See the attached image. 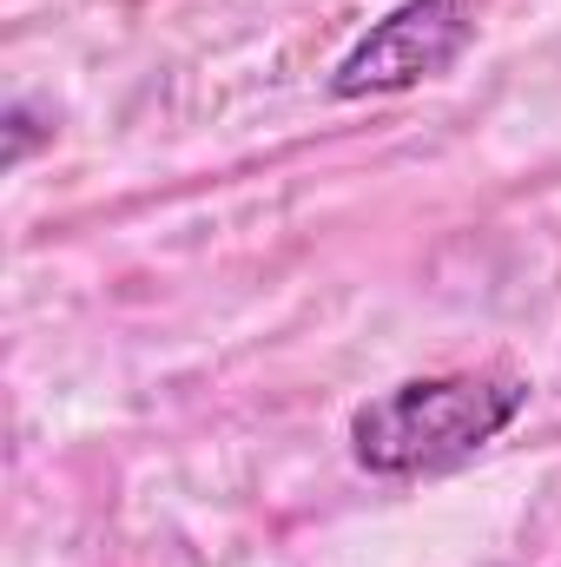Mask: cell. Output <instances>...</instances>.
I'll list each match as a JSON object with an SVG mask.
<instances>
[{
    "label": "cell",
    "mask_w": 561,
    "mask_h": 567,
    "mask_svg": "<svg viewBox=\"0 0 561 567\" xmlns=\"http://www.w3.org/2000/svg\"><path fill=\"white\" fill-rule=\"evenodd\" d=\"M522 403H529V383L509 370L410 377L350 416V455L370 475H436L489 449L522 416Z\"/></svg>",
    "instance_id": "6da1fadb"
},
{
    "label": "cell",
    "mask_w": 561,
    "mask_h": 567,
    "mask_svg": "<svg viewBox=\"0 0 561 567\" xmlns=\"http://www.w3.org/2000/svg\"><path fill=\"white\" fill-rule=\"evenodd\" d=\"M482 0H404L390 7L330 73L337 100H377V93H410L422 80H442L469 40H476Z\"/></svg>",
    "instance_id": "7a4b0ae2"
},
{
    "label": "cell",
    "mask_w": 561,
    "mask_h": 567,
    "mask_svg": "<svg viewBox=\"0 0 561 567\" xmlns=\"http://www.w3.org/2000/svg\"><path fill=\"white\" fill-rule=\"evenodd\" d=\"M33 140H40V133H33V113H27V106L13 100V106H7V165H20Z\"/></svg>",
    "instance_id": "3957f363"
}]
</instances>
